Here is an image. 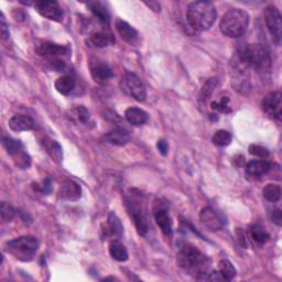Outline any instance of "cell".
Instances as JSON below:
<instances>
[{
	"instance_id": "cell-36",
	"label": "cell",
	"mask_w": 282,
	"mask_h": 282,
	"mask_svg": "<svg viewBox=\"0 0 282 282\" xmlns=\"http://www.w3.org/2000/svg\"><path fill=\"white\" fill-rule=\"evenodd\" d=\"M228 102H229V98L227 97H223L220 100H214L212 102L211 104V107L215 110L219 111V113H224V114H227L231 111V108H229L228 106Z\"/></svg>"
},
{
	"instance_id": "cell-15",
	"label": "cell",
	"mask_w": 282,
	"mask_h": 282,
	"mask_svg": "<svg viewBox=\"0 0 282 282\" xmlns=\"http://www.w3.org/2000/svg\"><path fill=\"white\" fill-rule=\"evenodd\" d=\"M9 128L13 131H29L34 129V122L27 115H14L9 120Z\"/></svg>"
},
{
	"instance_id": "cell-6",
	"label": "cell",
	"mask_w": 282,
	"mask_h": 282,
	"mask_svg": "<svg viewBox=\"0 0 282 282\" xmlns=\"http://www.w3.org/2000/svg\"><path fill=\"white\" fill-rule=\"evenodd\" d=\"M126 206H127L128 213L131 216L137 232L139 235L144 236L149 231V224L146 217V213L143 207V204H140V199L135 194L130 197L126 198Z\"/></svg>"
},
{
	"instance_id": "cell-5",
	"label": "cell",
	"mask_w": 282,
	"mask_h": 282,
	"mask_svg": "<svg viewBox=\"0 0 282 282\" xmlns=\"http://www.w3.org/2000/svg\"><path fill=\"white\" fill-rule=\"evenodd\" d=\"M39 249V241L33 236H21L7 241L5 250L20 261H30Z\"/></svg>"
},
{
	"instance_id": "cell-3",
	"label": "cell",
	"mask_w": 282,
	"mask_h": 282,
	"mask_svg": "<svg viewBox=\"0 0 282 282\" xmlns=\"http://www.w3.org/2000/svg\"><path fill=\"white\" fill-rule=\"evenodd\" d=\"M240 64L251 68L258 73H268L271 69V56L261 44L252 43L241 49L238 53Z\"/></svg>"
},
{
	"instance_id": "cell-38",
	"label": "cell",
	"mask_w": 282,
	"mask_h": 282,
	"mask_svg": "<svg viewBox=\"0 0 282 282\" xmlns=\"http://www.w3.org/2000/svg\"><path fill=\"white\" fill-rule=\"evenodd\" d=\"M271 219H272V221L274 223V224L278 225V226H281V224H282V212L280 210L272 211Z\"/></svg>"
},
{
	"instance_id": "cell-2",
	"label": "cell",
	"mask_w": 282,
	"mask_h": 282,
	"mask_svg": "<svg viewBox=\"0 0 282 282\" xmlns=\"http://www.w3.org/2000/svg\"><path fill=\"white\" fill-rule=\"evenodd\" d=\"M216 8L210 2H195L188 7V24L195 31L209 30L216 20Z\"/></svg>"
},
{
	"instance_id": "cell-30",
	"label": "cell",
	"mask_w": 282,
	"mask_h": 282,
	"mask_svg": "<svg viewBox=\"0 0 282 282\" xmlns=\"http://www.w3.org/2000/svg\"><path fill=\"white\" fill-rule=\"evenodd\" d=\"M250 237L257 244H265L269 240L270 235L266 232V229L259 224H255L250 227Z\"/></svg>"
},
{
	"instance_id": "cell-41",
	"label": "cell",
	"mask_w": 282,
	"mask_h": 282,
	"mask_svg": "<svg viewBox=\"0 0 282 282\" xmlns=\"http://www.w3.org/2000/svg\"><path fill=\"white\" fill-rule=\"evenodd\" d=\"M51 181L49 179L47 180H44L43 182V185H42V191L46 193V194H49V193L51 192Z\"/></svg>"
},
{
	"instance_id": "cell-42",
	"label": "cell",
	"mask_w": 282,
	"mask_h": 282,
	"mask_svg": "<svg viewBox=\"0 0 282 282\" xmlns=\"http://www.w3.org/2000/svg\"><path fill=\"white\" fill-rule=\"evenodd\" d=\"M146 5L147 6H149L150 7V8L153 10V11H155V12H160V8H161V6H160V4H158V3H155V2H150V3H146Z\"/></svg>"
},
{
	"instance_id": "cell-37",
	"label": "cell",
	"mask_w": 282,
	"mask_h": 282,
	"mask_svg": "<svg viewBox=\"0 0 282 282\" xmlns=\"http://www.w3.org/2000/svg\"><path fill=\"white\" fill-rule=\"evenodd\" d=\"M236 234H237V238H238L239 244L241 245L243 247L247 248V246H248V240H247V238H248V237H247L246 233H245L241 228H237Z\"/></svg>"
},
{
	"instance_id": "cell-9",
	"label": "cell",
	"mask_w": 282,
	"mask_h": 282,
	"mask_svg": "<svg viewBox=\"0 0 282 282\" xmlns=\"http://www.w3.org/2000/svg\"><path fill=\"white\" fill-rule=\"evenodd\" d=\"M199 219H201L202 224L212 232H217L224 228L225 226V217L223 215L215 211L213 207L206 206L199 213Z\"/></svg>"
},
{
	"instance_id": "cell-7",
	"label": "cell",
	"mask_w": 282,
	"mask_h": 282,
	"mask_svg": "<svg viewBox=\"0 0 282 282\" xmlns=\"http://www.w3.org/2000/svg\"><path fill=\"white\" fill-rule=\"evenodd\" d=\"M120 87L125 94L138 102H144L147 97V91L145 84L133 73H125L120 79Z\"/></svg>"
},
{
	"instance_id": "cell-28",
	"label": "cell",
	"mask_w": 282,
	"mask_h": 282,
	"mask_svg": "<svg viewBox=\"0 0 282 282\" xmlns=\"http://www.w3.org/2000/svg\"><path fill=\"white\" fill-rule=\"evenodd\" d=\"M3 146L9 155L11 157H16L19 153L24 151V146L20 143L19 140L12 139L10 137H4L3 138Z\"/></svg>"
},
{
	"instance_id": "cell-24",
	"label": "cell",
	"mask_w": 282,
	"mask_h": 282,
	"mask_svg": "<svg viewBox=\"0 0 282 282\" xmlns=\"http://www.w3.org/2000/svg\"><path fill=\"white\" fill-rule=\"evenodd\" d=\"M109 254L115 259V260L120 263L127 260L129 256L127 248H126L124 245L118 240H113L109 244Z\"/></svg>"
},
{
	"instance_id": "cell-1",
	"label": "cell",
	"mask_w": 282,
	"mask_h": 282,
	"mask_svg": "<svg viewBox=\"0 0 282 282\" xmlns=\"http://www.w3.org/2000/svg\"><path fill=\"white\" fill-rule=\"evenodd\" d=\"M176 263L180 268L190 272L196 278H204L209 270L210 259L192 245H184L176 255Z\"/></svg>"
},
{
	"instance_id": "cell-27",
	"label": "cell",
	"mask_w": 282,
	"mask_h": 282,
	"mask_svg": "<svg viewBox=\"0 0 282 282\" xmlns=\"http://www.w3.org/2000/svg\"><path fill=\"white\" fill-rule=\"evenodd\" d=\"M88 9H90L94 16L100 20L102 22H108L110 20V14L107 8L99 2H91L87 4Z\"/></svg>"
},
{
	"instance_id": "cell-13",
	"label": "cell",
	"mask_w": 282,
	"mask_h": 282,
	"mask_svg": "<svg viewBox=\"0 0 282 282\" xmlns=\"http://www.w3.org/2000/svg\"><path fill=\"white\" fill-rule=\"evenodd\" d=\"M58 194L65 201H77L82 196V188L78 183L66 180L62 183Z\"/></svg>"
},
{
	"instance_id": "cell-23",
	"label": "cell",
	"mask_w": 282,
	"mask_h": 282,
	"mask_svg": "<svg viewBox=\"0 0 282 282\" xmlns=\"http://www.w3.org/2000/svg\"><path fill=\"white\" fill-rule=\"evenodd\" d=\"M124 233V227L120 219L118 218L115 213L111 212L107 219V234L111 237H115L116 238H120Z\"/></svg>"
},
{
	"instance_id": "cell-19",
	"label": "cell",
	"mask_w": 282,
	"mask_h": 282,
	"mask_svg": "<svg viewBox=\"0 0 282 282\" xmlns=\"http://www.w3.org/2000/svg\"><path fill=\"white\" fill-rule=\"evenodd\" d=\"M116 29L118 33L122 36V39L126 42L133 43L138 39V32L135 28H132L128 22H126L122 19L116 21Z\"/></svg>"
},
{
	"instance_id": "cell-25",
	"label": "cell",
	"mask_w": 282,
	"mask_h": 282,
	"mask_svg": "<svg viewBox=\"0 0 282 282\" xmlns=\"http://www.w3.org/2000/svg\"><path fill=\"white\" fill-rule=\"evenodd\" d=\"M54 86L56 88V91L60 94L69 95L73 92L74 88H75V79H74L72 76L64 75L58 77L55 80Z\"/></svg>"
},
{
	"instance_id": "cell-31",
	"label": "cell",
	"mask_w": 282,
	"mask_h": 282,
	"mask_svg": "<svg viewBox=\"0 0 282 282\" xmlns=\"http://www.w3.org/2000/svg\"><path fill=\"white\" fill-rule=\"evenodd\" d=\"M217 85V79L216 78H210L206 80V83L203 85L201 92H199L198 95V100L201 102L202 104H205L207 100L210 99V97L212 96L215 87Z\"/></svg>"
},
{
	"instance_id": "cell-14",
	"label": "cell",
	"mask_w": 282,
	"mask_h": 282,
	"mask_svg": "<svg viewBox=\"0 0 282 282\" xmlns=\"http://www.w3.org/2000/svg\"><path fill=\"white\" fill-rule=\"evenodd\" d=\"M271 170V163L267 160H254L246 166V174L249 177L259 179Z\"/></svg>"
},
{
	"instance_id": "cell-33",
	"label": "cell",
	"mask_w": 282,
	"mask_h": 282,
	"mask_svg": "<svg viewBox=\"0 0 282 282\" xmlns=\"http://www.w3.org/2000/svg\"><path fill=\"white\" fill-rule=\"evenodd\" d=\"M212 141L217 147H226L232 143V135L227 130H217L212 137Z\"/></svg>"
},
{
	"instance_id": "cell-18",
	"label": "cell",
	"mask_w": 282,
	"mask_h": 282,
	"mask_svg": "<svg viewBox=\"0 0 282 282\" xmlns=\"http://www.w3.org/2000/svg\"><path fill=\"white\" fill-rule=\"evenodd\" d=\"M41 145L43 149L55 162H61L63 159V152H62V147L56 143L55 140H52L51 138L44 137L41 139Z\"/></svg>"
},
{
	"instance_id": "cell-29",
	"label": "cell",
	"mask_w": 282,
	"mask_h": 282,
	"mask_svg": "<svg viewBox=\"0 0 282 282\" xmlns=\"http://www.w3.org/2000/svg\"><path fill=\"white\" fill-rule=\"evenodd\" d=\"M218 272L224 279V281H231L236 276V269L233 264L227 260V259H223L218 264Z\"/></svg>"
},
{
	"instance_id": "cell-34",
	"label": "cell",
	"mask_w": 282,
	"mask_h": 282,
	"mask_svg": "<svg viewBox=\"0 0 282 282\" xmlns=\"http://www.w3.org/2000/svg\"><path fill=\"white\" fill-rule=\"evenodd\" d=\"M0 213H2V220L4 223L11 221L16 215V211L13 210V207L6 202L2 203V209H0Z\"/></svg>"
},
{
	"instance_id": "cell-10",
	"label": "cell",
	"mask_w": 282,
	"mask_h": 282,
	"mask_svg": "<svg viewBox=\"0 0 282 282\" xmlns=\"http://www.w3.org/2000/svg\"><path fill=\"white\" fill-rule=\"evenodd\" d=\"M263 109L267 115L277 119L278 122L281 119L282 113V95L279 91L272 92L266 96L263 100Z\"/></svg>"
},
{
	"instance_id": "cell-11",
	"label": "cell",
	"mask_w": 282,
	"mask_h": 282,
	"mask_svg": "<svg viewBox=\"0 0 282 282\" xmlns=\"http://www.w3.org/2000/svg\"><path fill=\"white\" fill-rule=\"evenodd\" d=\"M36 11L42 17L52 21L60 22L63 20V11L56 2H38L34 5Z\"/></svg>"
},
{
	"instance_id": "cell-16",
	"label": "cell",
	"mask_w": 282,
	"mask_h": 282,
	"mask_svg": "<svg viewBox=\"0 0 282 282\" xmlns=\"http://www.w3.org/2000/svg\"><path fill=\"white\" fill-rule=\"evenodd\" d=\"M91 74H92L93 79L98 84L107 83V82L110 80L114 76L113 70H111L108 65L104 64V63H98V64L92 66Z\"/></svg>"
},
{
	"instance_id": "cell-40",
	"label": "cell",
	"mask_w": 282,
	"mask_h": 282,
	"mask_svg": "<svg viewBox=\"0 0 282 282\" xmlns=\"http://www.w3.org/2000/svg\"><path fill=\"white\" fill-rule=\"evenodd\" d=\"M2 34L4 39L9 38V29H8V26H7V22L5 20V16L3 12H2Z\"/></svg>"
},
{
	"instance_id": "cell-21",
	"label": "cell",
	"mask_w": 282,
	"mask_h": 282,
	"mask_svg": "<svg viewBox=\"0 0 282 282\" xmlns=\"http://www.w3.org/2000/svg\"><path fill=\"white\" fill-rule=\"evenodd\" d=\"M129 133L123 129L110 130L105 135V140L114 146H125L129 143Z\"/></svg>"
},
{
	"instance_id": "cell-12",
	"label": "cell",
	"mask_w": 282,
	"mask_h": 282,
	"mask_svg": "<svg viewBox=\"0 0 282 282\" xmlns=\"http://www.w3.org/2000/svg\"><path fill=\"white\" fill-rule=\"evenodd\" d=\"M35 52L41 56L46 57H56L68 53V48L60 44L44 41L38 44L35 48Z\"/></svg>"
},
{
	"instance_id": "cell-4",
	"label": "cell",
	"mask_w": 282,
	"mask_h": 282,
	"mask_svg": "<svg viewBox=\"0 0 282 282\" xmlns=\"http://www.w3.org/2000/svg\"><path fill=\"white\" fill-rule=\"evenodd\" d=\"M249 26V14L243 9H231L223 16L219 30L228 38H239L247 31Z\"/></svg>"
},
{
	"instance_id": "cell-39",
	"label": "cell",
	"mask_w": 282,
	"mask_h": 282,
	"mask_svg": "<svg viewBox=\"0 0 282 282\" xmlns=\"http://www.w3.org/2000/svg\"><path fill=\"white\" fill-rule=\"evenodd\" d=\"M157 147H158V150L160 151V153L162 155H167L168 154V151H169V145L166 140H159L158 144H157Z\"/></svg>"
},
{
	"instance_id": "cell-32",
	"label": "cell",
	"mask_w": 282,
	"mask_h": 282,
	"mask_svg": "<svg viewBox=\"0 0 282 282\" xmlns=\"http://www.w3.org/2000/svg\"><path fill=\"white\" fill-rule=\"evenodd\" d=\"M263 194L268 202L276 203L281 197V188L278 184H268L263 190Z\"/></svg>"
},
{
	"instance_id": "cell-22",
	"label": "cell",
	"mask_w": 282,
	"mask_h": 282,
	"mask_svg": "<svg viewBox=\"0 0 282 282\" xmlns=\"http://www.w3.org/2000/svg\"><path fill=\"white\" fill-rule=\"evenodd\" d=\"M68 118L75 124H87L91 119V114L84 106H75L68 111Z\"/></svg>"
},
{
	"instance_id": "cell-35",
	"label": "cell",
	"mask_w": 282,
	"mask_h": 282,
	"mask_svg": "<svg viewBox=\"0 0 282 282\" xmlns=\"http://www.w3.org/2000/svg\"><path fill=\"white\" fill-rule=\"evenodd\" d=\"M249 153L251 155H254L256 158H259L261 160H265L266 158H268L269 151L266 149L265 147H261L259 145H250L249 146Z\"/></svg>"
},
{
	"instance_id": "cell-8",
	"label": "cell",
	"mask_w": 282,
	"mask_h": 282,
	"mask_svg": "<svg viewBox=\"0 0 282 282\" xmlns=\"http://www.w3.org/2000/svg\"><path fill=\"white\" fill-rule=\"evenodd\" d=\"M264 16L267 29H268L270 35L272 36L273 42L277 46H280L282 39V21L280 11L277 7L268 6L264 11Z\"/></svg>"
},
{
	"instance_id": "cell-20",
	"label": "cell",
	"mask_w": 282,
	"mask_h": 282,
	"mask_svg": "<svg viewBox=\"0 0 282 282\" xmlns=\"http://www.w3.org/2000/svg\"><path fill=\"white\" fill-rule=\"evenodd\" d=\"M125 117L127 122L132 126H143L149 119V116H148L146 111L137 107L128 108L126 110Z\"/></svg>"
},
{
	"instance_id": "cell-17",
	"label": "cell",
	"mask_w": 282,
	"mask_h": 282,
	"mask_svg": "<svg viewBox=\"0 0 282 282\" xmlns=\"http://www.w3.org/2000/svg\"><path fill=\"white\" fill-rule=\"evenodd\" d=\"M154 219L163 234L166 236L172 235V220L169 213L165 209L159 207V209L154 211Z\"/></svg>"
},
{
	"instance_id": "cell-26",
	"label": "cell",
	"mask_w": 282,
	"mask_h": 282,
	"mask_svg": "<svg viewBox=\"0 0 282 282\" xmlns=\"http://www.w3.org/2000/svg\"><path fill=\"white\" fill-rule=\"evenodd\" d=\"M113 35L106 32H94L90 35V42L96 48H105L114 43Z\"/></svg>"
}]
</instances>
